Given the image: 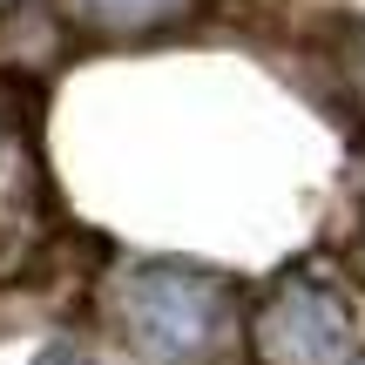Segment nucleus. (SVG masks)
I'll use <instances>...</instances> for the list:
<instances>
[{
  "instance_id": "nucleus-1",
  "label": "nucleus",
  "mask_w": 365,
  "mask_h": 365,
  "mask_svg": "<svg viewBox=\"0 0 365 365\" xmlns=\"http://www.w3.org/2000/svg\"><path fill=\"white\" fill-rule=\"evenodd\" d=\"M102 318L135 365H230L237 291L196 264H129L108 277Z\"/></svg>"
},
{
  "instance_id": "nucleus-2",
  "label": "nucleus",
  "mask_w": 365,
  "mask_h": 365,
  "mask_svg": "<svg viewBox=\"0 0 365 365\" xmlns=\"http://www.w3.org/2000/svg\"><path fill=\"white\" fill-rule=\"evenodd\" d=\"M257 365H352L365 352V304L325 264H291L250 318Z\"/></svg>"
},
{
  "instance_id": "nucleus-3",
  "label": "nucleus",
  "mask_w": 365,
  "mask_h": 365,
  "mask_svg": "<svg viewBox=\"0 0 365 365\" xmlns=\"http://www.w3.org/2000/svg\"><path fill=\"white\" fill-rule=\"evenodd\" d=\"M41 223V156H34V122L14 88H0V257L21 250Z\"/></svg>"
},
{
  "instance_id": "nucleus-4",
  "label": "nucleus",
  "mask_w": 365,
  "mask_h": 365,
  "mask_svg": "<svg viewBox=\"0 0 365 365\" xmlns=\"http://www.w3.org/2000/svg\"><path fill=\"white\" fill-rule=\"evenodd\" d=\"M61 21L88 41H149L163 27H182L196 0H54Z\"/></svg>"
},
{
  "instance_id": "nucleus-5",
  "label": "nucleus",
  "mask_w": 365,
  "mask_h": 365,
  "mask_svg": "<svg viewBox=\"0 0 365 365\" xmlns=\"http://www.w3.org/2000/svg\"><path fill=\"white\" fill-rule=\"evenodd\" d=\"M331 61H339L345 95L365 108V21H345V27H339V48H331Z\"/></svg>"
},
{
  "instance_id": "nucleus-6",
  "label": "nucleus",
  "mask_w": 365,
  "mask_h": 365,
  "mask_svg": "<svg viewBox=\"0 0 365 365\" xmlns=\"http://www.w3.org/2000/svg\"><path fill=\"white\" fill-rule=\"evenodd\" d=\"M34 365H95V359L81 352V345H48V352H41Z\"/></svg>"
},
{
  "instance_id": "nucleus-7",
  "label": "nucleus",
  "mask_w": 365,
  "mask_h": 365,
  "mask_svg": "<svg viewBox=\"0 0 365 365\" xmlns=\"http://www.w3.org/2000/svg\"><path fill=\"white\" fill-rule=\"evenodd\" d=\"M359 264H365V230H359Z\"/></svg>"
}]
</instances>
